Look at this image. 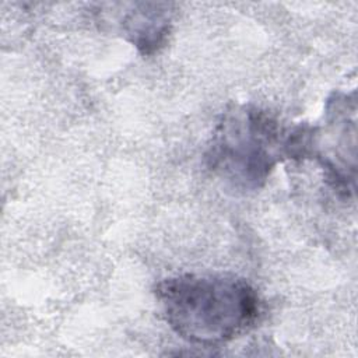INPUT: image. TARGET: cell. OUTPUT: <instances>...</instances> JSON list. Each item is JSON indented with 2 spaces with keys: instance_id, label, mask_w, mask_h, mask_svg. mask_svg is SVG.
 <instances>
[{
  "instance_id": "3",
  "label": "cell",
  "mask_w": 358,
  "mask_h": 358,
  "mask_svg": "<svg viewBox=\"0 0 358 358\" xmlns=\"http://www.w3.org/2000/svg\"><path fill=\"white\" fill-rule=\"evenodd\" d=\"M326 137L319 138L315 127V143L329 144L326 150L317 151L313 158H317L326 172L329 185L338 194L348 197L354 192L355 166L348 164L347 148L355 147V143H348V137H355V98L343 92H334L326 102Z\"/></svg>"
},
{
  "instance_id": "1",
  "label": "cell",
  "mask_w": 358,
  "mask_h": 358,
  "mask_svg": "<svg viewBox=\"0 0 358 358\" xmlns=\"http://www.w3.org/2000/svg\"><path fill=\"white\" fill-rule=\"evenodd\" d=\"M154 295L168 326L187 343L217 347L248 331L260 313L255 287L234 274H178Z\"/></svg>"
},
{
  "instance_id": "4",
  "label": "cell",
  "mask_w": 358,
  "mask_h": 358,
  "mask_svg": "<svg viewBox=\"0 0 358 358\" xmlns=\"http://www.w3.org/2000/svg\"><path fill=\"white\" fill-rule=\"evenodd\" d=\"M120 29L126 38L144 55L157 53L165 46L172 25V11L168 3H134L120 18Z\"/></svg>"
},
{
  "instance_id": "2",
  "label": "cell",
  "mask_w": 358,
  "mask_h": 358,
  "mask_svg": "<svg viewBox=\"0 0 358 358\" xmlns=\"http://www.w3.org/2000/svg\"><path fill=\"white\" fill-rule=\"evenodd\" d=\"M288 130L266 109L234 103L220 116L204 161L227 186L253 192L264 186L275 165L287 158Z\"/></svg>"
}]
</instances>
